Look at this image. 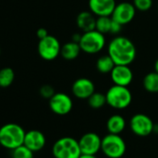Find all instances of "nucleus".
<instances>
[{
	"label": "nucleus",
	"instance_id": "nucleus-1",
	"mask_svg": "<svg viewBox=\"0 0 158 158\" xmlns=\"http://www.w3.org/2000/svg\"><path fill=\"white\" fill-rule=\"evenodd\" d=\"M108 55L113 59L115 65H129L136 59V46L129 38L118 35L110 42Z\"/></svg>",
	"mask_w": 158,
	"mask_h": 158
},
{
	"label": "nucleus",
	"instance_id": "nucleus-2",
	"mask_svg": "<svg viewBox=\"0 0 158 158\" xmlns=\"http://www.w3.org/2000/svg\"><path fill=\"white\" fill-rule=\"evenodd\" d=\"M25 133L24 129L18 124H6L0 127V144L4 148L14 150L23 145Z\"/></svg>",
	"mask_w": 158,
	"mask_h": 158
},
{
	"label": "nucleus",
	"instance_id": "nucleus-3",
	"mask_svg": "<svg viewBox=\"0 0 158 158\" xmlns=\"http://www.w3.org/2000/svg\"><path fill=\"white\" fill-rule=\"evenodd\" d=\"M105 96L107 104L117 110L127 108L132 102V94L127 87L114 85L107 90Z\"/></svg>",
	"mask_w": 158,
	"mask_h": 158
},
{
	"label": "nucleus",
	"instance_id": "nucleus-4",
	"mask_svg": "<svg viewBox=\"0 0 158 158\" xmlns=\"http://www.w3.org/2000/svg\"><path fill=\"white\" fill-rule=\"evenodd\" d=\"M52 153L55 158H79L82 154L79 142L71 137L59 139L52 147Z\"/></svg>",
	"mask_w": 158,
	"mask_h": 158
},
{
	"label": "nucleus",
	"instance_id": "nucleus-5",
	"mask_svg": "<svg viewBox=\"0 0 158 158\" xmlns=\"http://www.w3.org/2000/svg\"><path fill=\"white\" fill-rule=\"evenodd\" d=\"M105 43L104 35L97 30L83 33L79 41L81 50L87 54H96L102 51L105 47Z\"/></svg>",
	"mask_w": 158,
	"mask_h": 158
},
{
	"label": "nucleus",
	"instance_id": "nucleus-6",
	"mask_svg": "<svg viewBox=\"0 0 158 158\" xmlns=\"http://www.w3.org/2000/svg\"><path fill=\"white\" fill-rule=\"evenodd\" d=\"M127 150L126 142L119 134L109 133L102 139V151L109 158H120Z\"/></svg>",
	"mask_w": 158,
	"mask_h": 158
},
{
	"label": "nucleus",
	"instance_id": "nucleus-7",
	"mask_svg": "<svg viewBox=\"0 0 158 158\" xmlns=\"http://www.w3.org/2000/svg\"><path fill=\"white\" fill-rule=\"evenodd\" d=\"M61 46L58 38L48 35L47 37L40 39L37 46L39 56L45 60H53L60 55Z\"/></svg>",
	"mask_w": 158,
	"mask_h": 158
},
{
	"label": "nucleus",
	"instance_id": "nucleus-8",
	"mask_svg": "<svg viewBox=\"0 0 158 158\" xmlns=\"http://www.w3.org/2000/svg\"><path fill=\"white\" fill-rule=\"evenodd\" d=\"M129 126L132 132L139 137L149 136L154 129L152 120L144 114H134L130 119Z\"/></svg>",
	"mask_w": 158,
	"mask_h": 158
},
{
	"label": "nucleus",
	"instance_id": "nucleus-9",
	"mask_svg": "<svg viewBox=\"0 0 158 158\" xmlns=\"http://www.w3.org/2000/svg\"><path fill=\"white\" fill-rule=\"evenodd\" d=\"M48 104L50 110L58 115L68 114L73 109V101L71 97L62 92L55 93L49 99Z\"/></svg>",
	"mask_w": 158,
	"mask_h": 158
},
{
	"label": "nucleus",
	"instance_id": "nucleus-10",
	"mask_svg": "<svg viewBox=\"0 0 158 158\" xmlns=\"http://www.w3.org/2000/svg\"><path fill=\"white\" fill-rule=\"evenodd\" d=\"M136 10H137L134 7L133 3L122 2L120 4H116L111 17L114 21L124 26L133 21L136 15Z\"/></svg>",
	"mask_w": 158,
	"mask_h": 158
},
{
	"label": "nucleus",
	"instance_id": "nucleus-11",
	"mask_svg": "<svg viewBox=\"0 0 158 158\" xmlns=\"http://www.w3.org/2000/svg\"><path fill=\"white\" fill-rule=\"evenodd\" d=\"M78 142L82 153L96 154L100 150H102V139L94 132L84 134Z\"/></svg>",
	"mask_w": 158,
	"mask_h": 158
},
{
	"label": "nucleus",
	"instance_id": "nucleus-12",
	"mask_svg": "<svg viewBox=\"0 0 158 158\" xmlns=\"http://www.w3.org/2000/svg\"><path fill=\"white\" fill-rule=\"evenodd\" d=\"M72 92L77 99L88 100L95 92V85L89 78H78L73 83Z\"/></svg>",
	"mask_w": 158,
	"mask_h": 158
},
{
	"label": "nucleus",
	"instance_id": "nucleus-13",
	"mask_svg": "<svg viewBox=\"0 0 158 158\" xmlns=\"http://www.w3.org/2000/svg\"><path fill=\"white\" fill-rule=\"evenodd\" d=\"M110 74L114 85L128 87L133 80V72L129 65H115Z\"/></svg>",
	"mask_w": 158,
	"mask_h": 158
},
{
	"label": "nucleus",
	"instance_id": "nucleus-14",
	"mask_svg": "<svg viewBox=\"0 0 158 158\" xmlns=\"http://www.w3.org/2000/svg\"><path fill=\"white\" fill-rule=\"evenodd\" d=\"M115 6V0H89V10L97 17L112 16Z\"/></svg>",
	"mask_w": 158,
	"mask_h": 158
},
{
	"label": "nucleus",
	"instance_id": "nucleus-15",
	"mask_svg": "<svg viewBox=\"0 0 158 158\" xmlns=\"http://www.w3.org/2000/svg\"><path fill=\"white\" fill-rule=\"evenodd\" d=\"M23 145L28 147L33 152H38L45 147L46 137L39 130H30L25 133Z\"/></svg>",
	"mask_w": 158,
	"mask_h": 158
},
{
	"label": "nucleus",
	"instance_id": "nucleus-16",
	"mask_svg": "<svg viewBox=\"0 0 158 158\" xmlns=\"http://www.w3.org/2000/svg\"><path fill=\"white\" fill-rule=\"evenodd\" d=\"M95 15L91 11H82L76 17V25L83 33L95 30L96 28Z\"/></svg>",
	"mask_w": 158,
	"mask_h": 158
},
{
	"label": "nucleus",
	"instance_id": "nucleus-17",
	"mask_svg": "<svg viewBox=\"0 0 158 158\" xmlns=\"http://www.w3.org/2000/svg\"><path fill=\"white\" fill-rule=\"evenodd\" d=\"M81 51L82 50H81L79 43L71 41V42L65 43L63 46H61L60 55L66 60H73L79 56Z\"/></svg>",
	"mask_w": 158,
	"mask_h": 158
},
{
	"label": "nucleus",
	"instance_id": "nucleus-18",
	"mask_svg": "<svg viewBox=\"0 0 158 158\" xmlns=\"http://www.w3.org/2000/svg\"><path fill=\"white\" fill-rule=\"evenodd\" d=\"M106 126L109 133L120 134L126 127V120L120 114H114L108 119Z\"/></svg>",
	"mask_w": 158,
	"mask_h": 158
},
{
	"label": "nucleus",
	"instance_id": "nucleus-19",
	"mask_svg": "<svg viewBox=\"0 0 158 158\" xmlns=\"http://www.w3.org/2000/svg\"><path fill=\"white\" fill-rule=\"evenodd\" d=\"M144 89L150 93H158V73L151 72L147 73L142 81Z\"/></svg>",
	"mask_w": 158,
	"mask_h": 158
},
{
	"label": "nucleus",
	"instance_id": "nucleus-20",
	"mask_svg": "<svg viewBox=\"0 0 158 158\" xmlns=\"http://www.w3.org/2000/svg\"><path fill=\"white\" fill-rule=\"evenodd\" d=\"M114 66V61L108 54L101 56L96 62V68L102 73H110Z\"/></svg>",
	"mask_w": 158,
	"mask_h": 158
},
{
	"label": "nucleus",
	"instance_id": "nucleus-21",
	"mask_svg": "<svg viewBox=\"0 0 158 158\" xmlns=\"http://www.w3.org/2000/svg\"><path fill=\"white\" fill-rule=\"evenodd\" d=\"M15 79V73L10 67L0 70V88H8L12 85Z\"/></svg>",
	"mask_w": 158,
	"mask_h": 158
},
{
	"label": "nucleus",
	"instance_id": "nucleus-22",
	"mask_svg": "<svg viewBox=\"0 0 158 158\" xmlns=\"http://www.w3.org/2000/svg\"><path fill=\"white\" fill-rule=\"evenodd\" d=\"M112 22H113V19H112L111 16H101V17H97L95 30L99 31L100 33H102L103 35L110 34L111 26H112Z\"/></svg>",
	"mask_w": 158,
	"mask_h": 158
},
{
	"label": "nucleus",
	"instance_id": "nucleus-23",
	"mask_svg": "<svg viewBox=\"0 0 158 158\" xmlns=\"http://www.w3.org/2000/svg\"><path fill=\"white\" fill-rule=\"evenodd\" d=\"M89 105L93 109H101L105 104H107L106 96L101 92H94L89 99H88Z\"/></svg>",
	"mask_w": 158,
	"mask_h": 158
},
{
	"label": "nucleus",
	"instance_id": "nucleus-24",
	"mask_svg": "<svg viewBox=\"0 0 158 158\" xmlns=\"http://www.w3.org/2000/svg\"><path fill=\"white\" fill-rule=\"evenodd\" d=\"M12 158H34V152L25 145H21L12 150Z\"/></svg>",
	"mask_w": 158,
	"mask_h": 158
},
{
	"label": "nucleus",
	"instance_id": "nucleus-25",
	"mask_svg": "<svg viewBox=\"0 0 158 158\" xmlns=\"http://www.w3.org/2000/svg\"><path fill=\"white\" fill-rule=\"evenodd\" d=\"M133 5L139 11H148L152 7V0H133Z\"/></svg>",
	"mask_w": 158,
	"mask_h": 158
},
{
	"label": "nucleus",
	"instance_id": "nucleus-26",
	"mask_svg": "<svg viewBox=\"0 0 158 158\" xmlns=\"http://www.w3.org/2000/svg\"><path fill=\"white\" fill-rule=\"evenodd\" d=\"M40 95L45 98V99H50L54 94H55V90H54V88L50 85H44L40 88Z\"/></svg>",
	"mask_w": 158,
	"mask_h": 158
},
{
	"label": "nucleus",
	"instance_id": "nucleus-27",
	"mask_svg": "<svg viewBox=\"0 0 158 158\" xmlns=\"http://www.w3.org/2000/svg\"><path fill=\"white\" fill-rule=\"evenodd\" d=\"M123 25H121L120 23H118L117 22L114 21L112 22V26H111V31H110V34H113V35H118L122 29Z\"/></svg>",
	"mask_w": 158,
	"mask_h": 158
},
{
	"label": "nucleus",
	"instance_id": "nucleus-28",
	"mask_svg": "<svg viewBox=\"0 0 158 158\" xmlns=\"http://www.w3.org/2000/svg\"><path fill=\"white\" fill-rule=\"evenodd\" d=\"M48 35V30L46 28H39L37 31H36V36L38 37V39H43L45 37H47Z\"/></svg>",
	"mask_w": 158,
	"mask_h": 158
},
{
	"label": "nucleus",
	"instance_id": "nucleus-29",
	"mask_svg": "<svg viewBox=\"0 0 158 158\" xmlns=\"http://www.w3.org/2000/svg\"><path fill=\"white\" fill-rule=\"evenodd\" d=\"M79 158H97L96 154H86V153H82Z\"/></svg>",
	"mask_w": 158,
	"mask_h": 158
},
{
	"label": "nucleus",
	"instance_id": "nucleus-30",
	"mask_svg": "<svg viewBox=\"0 0 158 158\" xmlns=\"http://www.w3.org/2000/svg\"><path fill=\"white\" fill-rule=\"evenodd\" d=\"M154 71L158 73V59H157V60H155V62H154Z\"/></svg>",
	"mask_w": 158,
	"mask_h": 158
},
{
	"label": "nucleus",
	"instance_id": "nucleus-31",
	"mask_svg": "<svg viewBox=\"0 0 158 158\" xmlns=\"http://www.w3.org/2000/svg\"><path fill=\"white\" fill-rule=\"evenodd\" d=\"M0 54H1V49H0Z\"/></svg>",
	"mask_w": 158,
	"mask_h": 158
}]
</instances>
